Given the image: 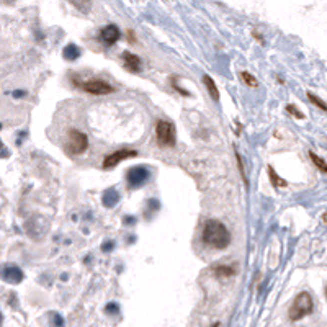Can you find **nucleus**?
<instances>
[{
  "label": "nucleus",
  "instance_id": "obj_1",
  "mask_svg": "<svg viewBox=\"0 0 327 327\" xmlns=\"http://www.w3.org/2000/svg\"><path fill=\"white\" fill-rule=\"evenodd\" d=\"M201 240L209 249L224 250L229 247V244H231V232L221 221L209 219L205 223V226H203Z\"/></svg>",
  "mask_w": 327,
  "mask_h": 327
},
{
  "label": "nucleus",
  "instance_id": "obj_2",
  "mask_svg": "<svg viewBox=\"0 0 327 327\" xmlns=\"http://www.w3.org/2000/svg\"><path fill=\"white\" fill-rule=\"evenodd\" d=\"M312 309H314L312 296L307 291H303V293H299L294 298L293 304H291V307H289V311H288V317H289V320L296 322V320L309 316V314L312 312Z\"/></svg>",
  "mask_w": 327,
  "mask_h": 327
},
{
  "label": "nucleus",
  "instance_id": "obj_3",
  "mask_svg": "<svg viewBox=\"0 0 327 327\" xmlns=\"http://www.w3.org/2000/svg\"><path fill=\"white\" fill-rule=\"evenodd\" d=\"M156 143L159 147H174L177 144V129L169 120H159L156 125Z\"/></svg>",
  "mask_w": 327,
  "mask_h": 327
},
{
  "label": "nucleus",
  "instance_id": "obj_4",
  "mask_svg": "<svg viewBox=\"0 0 327 327\" xmlns=\"http://www.w3.org/2000/svg\"><path fill=\"white\" fill-rule=\"evenodd\" d=\"M77 87L85 92V94H90V95H110V94H115L116 89L113 85H110L108 82L100 79H90V80H84V82H74Z\"/></svg>",
  "mask_w": 327,
  "mask_h": 327
},
{
  "label": "nucleus",
  "instance_id": "obj_5",
  "mask_svg": "<svg viewBox=\"0 0 327 327\" xmlns=\"http://www.w3.org/2000/svg\"><path fill=\"white\" fill-rule=\"evenodd\" d=\"M67 151L72 156H79L89 149V138L80 129H69L67 131Z\"/></svg>",
  "mask_w": 327,
  "mask_h": 327
},
{
  "label": "nucleus",
  "instance_id": "obj_6",
  "mask_svg": "<svg viewBox=\"0 0 327 327\" xmlns=\"http://www.w3.org/2000/svg\"><path fill=\"white\" fill-rule=\"evenodd\" d=\"M136 156H138V152L133 151V149H120L116 152H112L103 159V169L105 170L113 169L115 165H118L120 162H123V160H126L129 157H136Z\"/></svg>",
  "mask_w": 327,
  "mask_h": 327
},
{
  "label": "nucleus",
  "instance_id": "obj_7",
  "mask_svg": "<svg viewBox=\"0 0 327 327\" xmlns=\"http://www.w3.org/2000/svg\"><path fill=\"white\" fill-rule=\"evenodd\" d=\"M147 178H149V170H147L146 167H133V169H129L128 174H126L128 185L131 188L143 187V185L147 182Z\"/></svg>",
  "mask_w": 327,
  "mask_h": 327
},
{
  "label": "nucleus",
  "instance_id": "obj_8",
  "mask_svg": "<svg viewBox=\"0 0 327 327\" xmlns=\"http://www.w3.org/2000/svg\"><path fill=\"white\" fill-rule=\"evenodd\" d=\"M120 38H121V32L116 25H107V27H103L100 30V33H98V40L107 46L116 45V43L120 41Z\"/></svg>",
  "mask_w": 327,
  "mask_h": 327
},
{
  "label": "nucleus",
  "instance_id": "obj_9",
  "mask_svg": "<svg viewBox=\"0 0 327 327\" xmlns=\"http://www.w3.org/2000/svg\"><path fill=\"white\" fill-rule=\"evenodd\" d=\"M121 59H123V63H125V69L126 71L133 72V74H138L141 71V59H139V56H136V54L126 51V53L121 54Z\"/></svg>",
  "mask_w": 327,
  "mask_h": 327
},
{
  "label": "nucleus",
  "instance_id": "obj_10",
  "mask_svg": "<svg viewBox=\"0 0 327 327\" xmlns=\"http://www.w3.org/2000/svg\"><path fill=\"white\" fill-rule=\"evenodd\" d=\"M211 271L218 278H231L236 275V268H232L231 265H213Z\"/></svg>",
  "mask_w": 327,
  "mask_h": 327
},
{
  "label": "nucleus",
  "instance_id": "obj_11",
  "mask_svg": "<svg viewBox=\"0 0 327 327\" xmlns=\"http://www.w3.org/2000/svg\"><path fill=\"white\" fill-rule=\"evenodd\" d=\"M203 84H205L206 92L209 94V97H211L214 102H219V90H218V85H216L213 77L211 76H203Z\"/></svg>",
  "mask_w": 327,
  "mask_h": 327
},
{
  "label": "nucleus",
  "instance_id": "obj_12",
  "mask_svg": "<svg viewBox=\"0 0 327 327\" xmlns=\"http://www.w3.org/2000/svg\"><path fill=\"white\" fill-rule=\"evenodd\" d=\"M4 278L10 283H20L23 280V273L18 267H7L4 270Z\"/></svg>",
  "mask_w": 327,
  "mask_h": 327
},
{
  "label": "nucleus",
  "instance_id": "obj_13",
  "mask_svg": "<svg viewBox=\"0 0 327 327\" xmlns=\"http://www.w3.org/2000/svg\"><path fill=\"white\" fill-rule=\"evenodd\" d=\"M102 200H103V205H105V206L112 208V206L116 205V203H118V200H120V193L116 192L115 188H110V190H107V192L103 193Z\"/></svg>",
  "mask_w": 327,
  "mask_h": 327
},
{
  "label": "nucleus",
  "instance_id": "obj_14",
  "mask_svg": "<svg viewBox=\"0 0 327 327\" xmlns=\"http://www.w3.org/2000/svg\"><path fill=\"white\" fill-rule=\"evenodd\" d=\"M267 170H268L270 182H271V185H273V187H276V188H285V187H286L288 182H286V180H283L281 177H278V174H276L273 167H268Z\"/></svg>",
  "mask_w": 327,
  "mask_h": 327
},
{
  "label": "nucleus",
  "instance_id": "obj_15",
  "mask_svg": "<svg viewBox=\"0 0 327 327\" xmlns=\"http://www.w3.org/2000/svg\"><path fill=\"white\" fill-rule=\"evenodd\" d=\"M63 56L67 59V61H76L79 56H80V49L76 46V45H67L63 51Z\"/></svg>",
  "mask_w": 327,
  "mask_h": 327
},
{
  "label": "nucleus",
  "instance_id": "obj_16",
  "mask_svg": "<svg viewBox=\"0 0 327 327\" xmlns=\"http://www.w3.org/2000/svg\"><path fill=\"white\" fill-rule=\"evenodd\" d=\"M309 157H311V160H312V164L317 167V170H320L322 174L327 175V162H325V160H324L322 157H319L317 154L312 152V151H309Z\"/></svg>",
  "mask_w": 327,
  "mask_h": 327
},
{
  "label": "nucleus",
  "instance_id": "obj_17",
  "mask_svg": "<svg viewBox=\"0 0 327 327\" xmlns=\"http://www.w3.org/2000/svg\"><path fill=\"white\" fill-rule=\"evenodd\" d=\"M240 79H242V82L247 85V87H250V89H255V87H258V80L252 76L250 72H245V71H242L240 72Z\"/></svg>",
  "mask_w": 327,
  "mask_h": 327
},
{
  "label": "nucleus",
  "instance_id": "obj_18",
  "mask_svg": "<svg viewBox=\"0 0 327 327\" xmlns=\"http://www.w3.org/2000/svg\"><path fill=\"white\" fill-rule=\"evenodd\" d=\"M307 98H309V102L312 105H316L319 110H322V112H327V103L322 100V98H319L317 95H314L312 92H307Z\"/></svg>",
  "mask_w": 327,
  "mask_h": 327
},
{
  "label": "nucleus",
  "instance_id": "obj_19",
  "mask_svg": "<svg viewBox=\"0 0 327 327\" xmlns=\"http://www.w3.org/2000/svg\"><path fill=\"white\" fill-rule=\"evenodd\" d=\"M286 112H288L289 115H291V116H294V118H298V120H303V118H304V115L301 113L299 110L296 108L294 105H291V103L286 105Z\"/></svg>",
  "mask_w": 327,
  "mask_h": 327
},
{
  "label": "nucleus",
  "instance_id": "obj_20",
  "mask_svg": "<svg viewBox=\"0 0 327 327\" xmlns=\"http://www.w3.org/2000/svg\"><path fill=\"white\" fill-rule=\"evenodd\" d=\"M170 82H172V89H174L177 94H180V95H183V97H190V94H188L187 90L182 89V87H178V85H177V77H172Z\"/></svg>",
  "mask_w": 327,
  "mask_h": 327
},
{
  "label": "nucleus",
  "instance_id": "obj_21",
  "mask_svg": "<svg viewBox=\"0 0 327 327\" xmlns=\"http://www.w3.org/2000/svg\"><path fill=\"white\" fill-rule=\"evenodd\" d=\"M236 159H237V165H239V172L240 175H242V180L247 183V178H245V174H244V164H242V157H240V154L236 152Z\"/></svg>",
  "mask_w": 327,
  "mask_h": 327
},
{
  "label": "nucleus",
  "instance_id": "obj_22",
  "mask_svg": "<svg viewBox=\"0 0 327 327\" xmlns=\"http://www.w3.org/2000/svg\"><path fill=\"white\" fill-rule=\"evenodd\" d=\"M252 36H254V38H255L258 43H262V45L265 43V41H263V36H262V35H258V33L255 32V30H254V32H252Z\"/></svg>",
  "mask_w": 327,
  "mask_h": 327
},
{
  "label": "nucleus",
  "instance_id": "obj_23",
  "mask_svg": "<svg viewBox=\"0 0 327 327\" xmlns=\"http://www.w3.org/2000/svg\"><path fill=\"white\" fill-rule=\"evenodd\" d=\"M128 35H129V43H136L134 33H133V32H128Z\"/></svg>",
  "mask_w": 327,
  "mask_h": 327
},
{
  "label": "nucleus",
  "instance_id": "obj_24",
  "mask_svg": "<svg viewBox=\"0 0 327 327\" xmlns=\"http://www.w3.org/2000/svg\"><path fill=\"white\" fill-rule=\"evenodd\" d=\"M322 223L327 226V213H324V214H322Z\"/></svg>",
  "mask_w": 327,
  "mask_h": 327
},
{
  "label": "nucleus",
  "instance_id": "obj_25",
  "mask_svg": "<svg viewBox=\"0 0 327 327\" xmlns=\"http://www.w3.org/2000/svg\"><path fill=\"white\" fill-rule=\"evenodd\" d=\"M211 327H219V324H218V322H214V324H213Z\"/></svg>",
  "mask_w": 327,
  "mask_h": 327
},
{
  "label": "nucleus",
  "instance_id": "obj_26",
  "mask_svg": "<svg viewBox=\"0 0 327 327\" xmlns=\"http://www.w3.org/2000/svg\"><path fill=\"white\" fill-rule=\"evenodd\" d=\"M325 294H327V288H325Z\"/></svg>",
  "mask_w": 327,
  "mask_h": 327
}]
</instances>
